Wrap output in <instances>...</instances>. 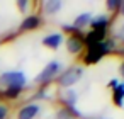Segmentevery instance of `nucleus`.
<instances>
[{"label":"nucleus","instance_id":"obj_1","mask_svg":"<svg viewBox=\"0 0 124 119\" xmlns=\"http://www.w3.org/2000/svg\"><path fill=\"white\" fill-rule=\"evenodd\" d=\"M0 85L5 90H24L27 85V77L22 70H7L0 73Z\"/></svg>","mask_w":124,"mask_h":119},{"label":"nucleus","instance_id":"obj_2","mask_svg":"<svg viewBox=\"0 0 124 119\" xmlns=\"http://www.w3.org/2000/svg\"><path fill=\"white\" fill-rule=\"evenodd\" d=\"M114 48H116L114 39H107V38H105L102 43L87 46V55H85L83 61H85V63H97L99 60H102V58H104L110 49H114Z\"/></svg>","mask_w":124,"mask_h":119},{"label":"nucleus","instance_id":"obj_3","mask_svg":"<svg viewBox=\"0 0 124 119\" xmlns=\"http://www.w3.org/2000/svg\"><path fill=\"white\" fill-rule=\"evenodd\" d=\"M83 77V68L80 66H70L66 70H63L56 78H58V85L63 87V88H71L75 83H78Z\"/></svg>","mask_w":124,"mask_h":119},{"label":"nucleus","instance_id":"obj_4","mask_svg":"<svg viewBox=\"0 0 124 119\" xmlns=\"http://www.w3.org/2000/svg\"><path fill=\"white\" fill-rule=\"evenodd\" d=\"M61 71H63V63L58 61V60H53V61H49V63L39 71V75L34 78V82H36L38 85H44V83L54 80Z\"/></svg>","mask_w":124,"mask_h":119},{"label":"nucleus","instance_id":"obj_5","mask_svg":"<svg viewBox=\"0 0 124 119\" xmlns=\"http://www.w3.org/2000/svg\"><path fill=\"white\" fill-rule=\"evenodd\" d=\"M65 43H66V49H68V53H71V55H78V53H82L83 48H85L83 38H82L80 34H73V36H70Z\"/></svg>","mask_w":124,"mask_h":119},{"label":"nucleus","instance_id":"obj_6","mask_svg":"<svg viewBox=\"0 0 124 119\" xmlns=\"http://www.w3.org/2000/svg\"><path fill=\"white\" fill-rule=\"evenodd\" d=\"M39 111H41L39 104H34V102L26 104V105H22V107L19 109L17 119H36L38 114H39Z\"/></svg>","mask_w":124,"mask_h":119},{"label":"nucleus","instance_id":"obj_7","mask_svg":"<svg viewBox=\"0 0 124 119\" xmlns=\"http://www.w3.org/2000/svg\"><path fill=\"white\" fill-rule=\"evenodd\" d=\"M63 41H65V38L61 32H51V34L43 38V46H46L49 49H58L63 44Z\"/></svg>","mask_w":124,"mask_h":119},{"label":"nucleus","instance_id":"obj_8","mask_svg":"<svg viewBox=\"0 0 124 119\" xmlns=\"http://www.w3.org/2000/svg\"><path fill=\"white\" fill-rule=\"evenodd\" d=\"M92 12H82V14H78L77 17H75V21H73V29L75 31H82L83 27H87V26H90V21H92Z\"/></svg>","mask_w":124,"mask_h":119},{"label":"nucleus","instance_id":"obj_9","mask_svg":"<svg viewBox=\"0 0 124 119\" xmlns=\"http://www.w3.org/2000/svg\"><path fill=\"white\" fill-rule=\"evenodd\" d=\"M107 26H109V17L105 14H99V16L92 17V21H90L92 31H105L107 32Z\"/></svg>","mask_w":124,"mask_h":119},{"label":"nucleus","instance_id":"obj_10","mask_svg":"<svg viewBox=\"0 0 124 119\" xmlns=\"http://www.w3.org/2000/svg\"><path fill=\"white\" fill-rule=\"evenodd\" d=\"M39 26H41V17L36 16V14H31V16H27V17L22 21L21 29H22V31H32V29H38Z\"/></svg>","mask_w":124,"mask_h":119},{"label":"nucleus","instance_id":"obj_11","mask_svg":"<svg viewBox=\"0 0 124 119\" xmlns=\"http://www.w3.org/2000/svg\"><path fill=\"white\" fill-rule=\"evenodd\" d=\"M63 7V2L61 0H46V2L43 4V10L46 16H54L61 10Z\"/></svg>","mask_w":124,"mask_h":119},{"label":"nucleus","instance_id":"obj_12","mask_svg":"<svg viewBox=\"0 0 124 119\" xmlns=\"http://www.w3.org/2000/svg\"><path fill=\"white\" fill-rule=\"evenodd\" d=\"M112 99H114V104L117 107H122V104H124V82H119L112 88Z\"/></svg>","mask_w":124,"mask_h":119},{"label":"nucleus","instance_id":"obj_13","mask_svg":"<svg viewBox=\"0 0 124 119\" xmlns=\"http://www.w3.org/2000/svg\"><path fill=\"white\" fill-rule=\"evenodd\" d=\"M61 100L66 104V107H75V104L78 100V94L75 90H71V88H66L63 92V95H61Z\"/></svg>","mask_w":124,"mask_h":119},{"label":"nucleus","instance_id":"obj_14","mask_svg":"<svg viewBox=\"0 0 124 119\" xmlns=\"http://www.w3.org/2000/svg\"><path fill=\"white\" fill-rule=\"evenodd\" d=\"M73 117H80V112H77L75 107H63L56 112V119H73Z\"/></svg>","mask_w":124,"mask_h":119},{"label":"nucleus","instance_id":"obj_15","mask_svg":"<svg viewBox=\"0 0 124 119\" xmlns=\"http://www.w3.org/2000/svg\"><path fill=\"white\" fill-rule=\"evenodd\" d=\"M107 9L109 10H119L121 9V0H107Z\"/></svg>","mask_w":124,"mask_h":119},{"label":"nucleus","instance_id":"obj_16","mask_svg":"<svg viewBox=\"0 0 124 119\" xmlns=\"http://www.w3.org/2000/svg\"><path fill=\"white\" fill-rule=\"evenodd\" d=\"M7 114H9V107L4 105V104H0V119H5Z\"/></svg>","mask_w":124,"mask_h":119},{"label":"nucleus","instance_id":"obj_17","mask_svg":"<svg viewBox=\"0 0 124 119\" xmlns=\"http://www.w3.org/2000/svg\"><path fill=\"white\" fill-rule=\"evenodd\" d=\"M116 36H117L119 39H124V22L119 26V29H117V32H116Z\"/></svg>","mask_w":124,"mask_h":119},{"label":"nucleus","instance_id":"obj_18","mask_svg":"<svg viewBox=\"0 0 124 119\" xmlns=\"http://www.w3.org/2000/svg\"><path fill=\"white\" fill-rule=\"evenodd\" d=\"M17 7H19L22 12H26L27 7H29V2H22V0H21V2H17Z\"/></svg>","mask_w":124,"mask_h":119},{"label":"nucleus","instance_id":"obj_19","mask_svg":"<svg viewBox=\"0 0 124 119\" xmlns=\"http://www.w3.org/2000/svg\"><path fill=\"white\" fill-rule=\"evenodd\" d=\"M117 83H119V80H116V78H112V80L109 82V87H110V88H114V87H116Z\"/></svg>","mask_w":124,"mask_h":119},{"label":"nucleus","instance_id":"obj_20","mask_svg":"<svg viewBox=\"0 0 124 119\" xmlns=\"http://www.w3.org/2000/svg\"><path fill=\"white\" fill-rule=\"evenodd\" d=\"M119 73H121V75H122V78H124V63L121 65V68H119Z\"/></svg>","mask_w":124,"mask_h":119},{"label":"nucleus","instance_id":"obj_21","mask_svg":"<svg viewBox=\"0 0 124 119\" xmlns=\"http://www.w3.org/2000/svg\"><path fill=\"white\" fill-rule=\"evenodd\" d=\"M119 12L124 16V2H121V9H119Z\"/></svg>","mask_w":124,"mask_h":119},{"label":"nucleus","instance_id":"obj_22","mask_svg":"<svg viewBox=\"0 0 124 119\" xmlns=\"http://www.w3.org/2000/svg\"><path fill=\"white\" fill-rule=\"evenodd\" d=\"M102 119H105V117H102Z\"/></svg>","mask_w":124,"mask_h":119}]
</instances>
